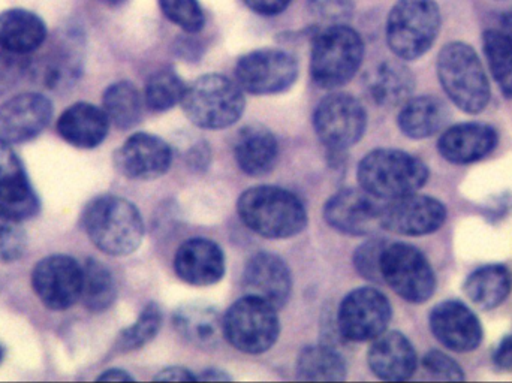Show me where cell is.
I'll return each mask as SVG.
<instances>
[{
	"label": "cell",
	"instance_id": "obj_5",
	"mask_svg": "<svg viewBox=\"0 0 512 383\" xmlns=\"http://www.w3.org/2000/svg\"><path fill=\"white\" fill-rule=\"evenodd\" d=\"M438 77L448 98L465 113H481L489 104V78L471 45H445L438 56Z\"/></svg>",
	"mask_w": 512,
	"mask_h": 383
},
{
	"label": "cell",
	"instance_id": "obj_50",
	"mask_svg": "<svg viewBox=\"0 0 512 383\" xmlns=\"http://www.w3.org/2000/svg\"><path fill=\"white\" fill-rule=\"evenodd\" d=\"M102 2L110 3V5H119V3L125 2V0H102Z\"/></svg>",
	"mask_w": 512,
	"mask_h": 383
},
{
	"label": "cell",
	"instance_id": "obj_25",
	"mask_svg": "<svg viewBox=\"0 0 512 383\" xmlns=\"http://www.w3.org/2000/svg\"><path fill=\"white\" fill-rule=\"evenodd\" d=\"M234 156L243 173L262 177L273 171L279 159V144L270 129L249 125L234 141Z\"/></svg>",
	"mask_w": 512,
	"mask_h": 383
},
{
	"label": "cell",
	"instance_id": "obj_16",
	"mask_svg": "<svg viewBox=\"0 0 512 383\" xmlns=\"http://www.w3.org/2000/svg\"><path fill=\"white\" fill-rule=\"evenodd\" d=\"M114 164L122 176L131 180H156L170 171L173 164V150L170 144L152 134L131 135L122 144L116 155Z\"/></svg>",
	"mask_w": 512,
	"mask_h": 383
},
{
	"label": "cell",
	"instance_id": "obj_37",
	"mask_svg": "<svg viewBox=\"0 0 512 383\" xmlns=\"http://www.w3.org/2000/svg\"><path fill=\"white\" fill-rule=\"evenodd\" d=\"M26 249L27 235L23 220L0 205V261H18L23 258Z\"/></svg>",
	"mask_w": 512,
	"mask_h": 383
},
{
	"label": "cell",
	"instance_id": "obj_49",
	"mask_svg": "<svg viewBox=\"0 0 512 383\" xmlns=\"http://www.w3.org/2000/svg\"><path fill=\"white\" fill-rule=\"evenodd\" d=\"M499 30H501L502 33H505L507 38L512 42V9H510V11L504 15V18H502V29Z\"/></svg>",
	"mask_w": 512,
	"mask_h": 383
},
{
	"label": "cell",
	"instance_id": "obj_32",
	"mask_svg": "<svg viewBox=\"0 0 512 383\" xmlns=\"http://www.w3.org/2000/svg\"><path fill=\"white\" fill-rule=\"evenodd\" d=\"M117 289L113 274L98 259L89 258L83 264L80 300L89 312L101 313L116 301Z\"/></svg>",
	"mask_w": 512,
	"mask_h": 383
},
{
	"label": "cell",
	"instance_id": "obj_38",
	"mask_svg": "<svg viewBox=\"0 0 512 383\" xmlns=\"http://www.w3.org/2000/svg\"><path fill=\"white\" fill-rule=\"evenodd\" d=\"M159 6L165 17L185 32H201L206 24V15L198 0H159Z\"/></svg>",
	"mask_w": 512,
	"mask_h": 383
},
{
	"label": "cell",
	"instance_id": "obj_47",
	"mask_svg": "<svg viewBox=\"0 0 512 383\" xmlns=\"http://www.w3.org/2000/svg\"><path fill=\"white\" fill-rule=\"evenodd\" d=\"M99 381H134V378H132L131 375H129L126 370L122 369H110L105 370L104 373H102L101 376H99Z\"/></svg>",
	"mask_w": 512,
	"mask_h": 383
},
{
	"label": "cell",
	"instance_id": "obj_13",
	"mask_svg": "<svg viewBox=\"0 0 512 383\" xmlns=\"http://www.w3.org/2000/svg\"><path fill=\"white\" fill-rule=\"evenodd\" d=\"M83 265L68 255L41 259L32 271V288L47 309L63 312L80 300Z\"/></svg>",
	"mask_w": 512,
	"mask_h": 383
},
{
	"label": "cell",
	"instance_id": "obj_30",
	"mask_svg": "<svg viewBox=\"0 0 512 383\" xmlns=\"http://www.w3.org/2000/svg\"><path fill=\"white\" fill-rule=\"evenodd\" d=\"M512 277L504 265L493 264L478 268L465 282V294L483 310L501 306L511 294Z\"/></svg>",
	"mask_w": 512,
	"mask_h": 383
},
{
	"label": "cell",
	"instance_id": "obj_8",
	"mask_svg": "<svg viewBox=\"0 0 512 383\" xmlns=\"http://www.w3.org/2000/svg\"><path fill=\"white\" fill-rule=\"evenodd\" d=\"M224 337L243 354L270 351L280 336V321L273 304L246 294L224 316Z\"/></svg>",
	"mask_w": 512,
	"mask_h": 383
},
{
	"label": "cell",
	"instance_id": "obj_45",
	"mask_svg": "<svg viewBox=\"0 0 512 383\" xmlns=\"http://www.w3.org/2000/svg\"><path fill=\"white\" fill-rule=\"evenodd\" d=\"M495 363L498 364L499 369H512V337H505L496 349Z\"/></svg>",
	"mask_w": 512,
	"mask_h": 383
},
{
	"label": "cell",
	"instance_id": "obj_24",
	"mask_svg": "<svg viewBox=\"0 0 512 383\" xmlns=\"http://www.w3.org/2000/svg\"><path fill=\"white\" fill-rule=\"evenodd\" d=\"M110 119L104 108L89 102H77L63 111L57 120V134L77 149H95L104 143Z\"/></svg>",
	"mask_w": 512,
	"mask_h": 383
},
{
	"label": "cell",
	"instance_id": "obj_12",
	"mask_svg": "<svg viewBox=\"0 0 512 383\" xmlns=\"http://www.w3.org/2000/svg\"><path fill=\"white\" fill-rule=\"evenodd\" d=\"M391 315L390 301L381 291L358 288L349 292L340 303L337 328L349 342H369L387 331Z\"/></svg>",
	"mask_w": 512,
	"mask_h": 383
},
{
	"label": "cell",
	"instance_id": "obj_43",
	"mask_svg": "<svg viewBox=\"0 0 512 383\" xmlns=\"http://www.w3.org/2000/svg\"><path fill=\"white\" fill-rule=\"evenodd\" d=\"M243 2L255 14L273 17V15L282 14L292 0H243Z\"/></svg>",
	"mask_w": 512,
	"mask_h": 383
},
{
	"label": "cell",
	"instance_id": "obj_48",
	"mask_svg": "<svg viewBox=\"0 0 512 383\" xmlns=\"http://www.w3.org/2000/svg\"><path fill=\"white\" fill-rule=\"evenodd\" d=\"M198 379H203V381H231V376H228L222 370L209 369L203 372V375Z\"/></svg>",
	"mask_w": 512,
	"mask_h": 383
},
{
	"label": "cell",
	"instance_id": "obj_29",
	"mask_svg": "<svg viewBox=\"0 0 512 383\" xmlns=\"http://www.w3.org/2000/svg\"><path fill=\"white\" fill-rule=\"evenodd\" d=\"M448 108L435 96H417L402 105L397 125L403 135L412 140L432 137L448 122Z\"/></svg>",
	"mask_w": 512,
	"mask_h": 383
},
{
	"label": "cell",
	"instance_id": "obj_15",
	"mask_svg": "<svg viewBox=\"0 0 512 383\" xmlns=\"http://www.w3.org/2000/svg\"><path fill=\"white\" fill-rule=\"evenodd\" d=\"M381 199L364 189H343L324 205V219L334 231L351 237L373 234L381 226Z\"/></svg>",
	"mask_w": 512,
	"mask_h": 383
},
{
	"label": "cell",
	"instance_id": "obj_36",
	"mask_svg": "<svg viewBox=\"0 0 512 383\" xmlns=\"http://www.w3.org/2000/svg\"><path fill=\"white\" fill-rule=\"evenodd\" d=\"M162 312L161 307L156 303H149L141 312L140 318L134 325L125 328L117 339V351L128 354L144 348L147 343L155 339L156 334L161 330Z\"/></svg>",
	"mask_w": 512,
	"mask_h": 383
},
{
	"label": "cell",
	"instance_id": "obj_51",
	"mask_svg": "<svg viewBox=\"0 0 512 383\" xmlns=\"http://www.w3.org/2000/svg\"><path fill=\"white\" fill-rule=\"evenodd\" d=\"M2 358H3V349L0 348V363H2Z\"/></svg>",
	"mask_w": 512,
	"mask_h": 383
},
{
	"label": "cell",
	"instance_id": "obj_27",
	"mask_svg": "<svg viewBox=\"0 0 512 383\" xmlns=\"http://www.w3.org/2000/svg\"><path fill=\"white\" fill-rule=\"evenodd\" d=\"M366 86L376 105L393 108L411 99L415 78L411 69L399 60H385L367 75Z\"/></svg>",
	"mask_w": 512,
	"mask_h": 383
},
{
	"label": "cell",
	"instance_id": "obj_7",
	"mask_svg": "<svg viewBox=\"0 0 512 383\" xmlns=\"http://www.w3.org/2000/svg\"><path fill=\"white\" fill-rule=\"evenodd\" d=\"M441 12L435 0H397L387 21V42L402 60L420 59L435 44Z\"/></svg>",
	"mask_w": 512,
	"mask_h": 383
},
{
	"label": "cell",
	"instance_id": "obj_17",
	"mask_svg": "<svg viewBox=\"0 0 512 383\" xmlns=\"http://www.w3.org/2000/svg\"><path fill=\"white\" fill-rule=\"evenodd\" d=\"M53 117V104L39 93H23L0 105V140L23 144L38 137Z\"/></svg>",
	"mask_w": 512,
	"mask_h": 383
},
{
	"label": "cell",
	"instance_id": "obj_18",
	"mask_svg": "<svg viewBox=\"0 0 512 383\" xmlns=\"http://www.w3.org/2000/svg\"><path fill=\"white\" fill-rule=\"evenodd\" d=\"M430 330L450 351H475L483 342V327L474 312L460 301H444L429 316Z\"/></svg>",
	"mask_w": 512,
	"mask_h": 383
},
{
	"label": "cell",
	"instance_id": "obj_22",
	"mask_svg": "<svg viewBox=\"0 0 512 383\" xmlns=\"http://www.w3.org/2000/svg\"><path fill=\"white\" fill-rule=\"evenodd\" d=\"M367 363L379 379L408 381L417 370L418 358L408 337L399 331H385L373 342Z\"/></svg>",
	"mask_w": 512,
	"mask_h": 383
},
{
	"label": "cell",
	"instance_id": "obj_4",
	"mask_svg": "<svg viewBox=\"0 0 512 383\" xmlns=\"http://www.w3.org/2000/svg\"><path fill=\"white\" fill-rule=\"evenodd\" d=\"M364 59L360 33L346 24H331L313 39L310 75L321 89H337L352 80Z\"/></svg>",
	"mask_w": 512,
	"mask_h": 383
},
{
	"label": "cell",
	"instance_id": "obj_14",
	"mask_svg": "<svg viewBox=\"0 0 512 383\" xmlns=\"http://www.w3.org/2000/svg\"><path fill=\"white\" fill-rule=\"evenodd\" d=\"M445 219L447 208L432 196L411 193L382 205L381 226L405 237L433 234L442 228Z\"/></svg>",
	"mask_w": 512,
	"mask_h": 383
},
{
	"label": "cell",
	"instance_id": "obj_44",
	"mask_svg": "<svg viewBox=\"0 0 512 383\" xmlns=\"http://www.w3.org/2000/svg\"><path fill=\"white\" fill-rule=\"evenodd\" d=\"M198 376H195L191 370L185 369V367H168V369L161 370L156 375L155 381H197Z\"/></svg>",
	"mask_w": 512,
	"mask_h": 383
},
{
	"label": "cell",
	"instance_id": "obj_2",
	"mask_svg": "<svg viewBox=\"0 0 512 383\" xmlns=\"http://www.w3.org/2000/svg\"><path fill=\"white\" fill-rule=\"evenodd\" d=\"M240 219L270 240L295 237L306 229L307 211L295 193L277 186H254L237 201Z\"/></svg>",
	"mask_w": 512,
	"mask_h": 383
},
{
	"label": "cell",
	"instance_id": "obj_19",
	"mask_svg": "<svg viewBox=\"0 0 512 383\" xmlns=\"http://www.w3.org/2000/svg\"><path fill=\"white\" fill-rule=\"evenodd\" d=\"M225 268L224 250L210 238H191L179 247L174 256L177 277L197 288L221 282Z\"/></svg>",
	"mask_w": 512,
	"mask_h": 383
},
{
	"label": "cell",
	"instance_id": "obj_11",
	"mask_svg": "<svg viewBox=\"0 0 512 383\" xmlns=\"http://www.w3.org/2000/svg\"><path fill=\"white\" fill-rule=\"evenodd\" d=\"M298 62L288 51L261 48L245 54L237 62V84L252 95H277L294 86Z\"/></svg>",
	"mask_w": 512,
	"mask_h": 383
},
{
	"label": "cell",
	"instance_id": "obj_26",
	"mask_svg": "<svg viewBox=\"0 0 512 383\" xmlns=\"http://www.w3.org/2000/svg\"><path fill=\"white\" fill-rule=\"evenodd\" d=\"M224 319L216 307L206 303L182 304L174 312L173 325L189 345L212 349L224 336Z\"/></svg>",
	"mask_w": 512,
	"mask_h": 383
},
{
	"label": "cell",
	"instance_id": "obj_21",
	"mask_svg": "<svg viewBox=\"0 0 512 383\" xmlns=\"http://www.w3.org/2000/svg\"><path fill=\"white\" fill-rule=\"evenodd\" d=\"M0 205L18 219L27 220L39 213L38 195L27 177L23 162L11 144L0 140Z\"/></svg>",
	"mask_w": 512,
	"mask_h": 383
},
{
	"label": "cell",
	"instance_id": "obj_39",
	"mask_svg": "<svg viewBox=\"0 0 512 383\" xmlns=\"http://www.w3.org/2000/svg\"><path fill=\"white\" fill-rule=\"evenodd\" d=\"M387 244L384 238H372L355 250L352 262L361 277L370 282H384L381 274V259Z\"/></svg>",
	"mask_w": 512,
	"mask_h": 383
},
{
	"label": "cell",
	"instance_id": "obj_31",
	"mask_svg": "<svg viewBox=\"0 0 512 383\" xmlns=\"http://www.w3.org/2000/svg\"><path fill=\"white\" fill-rule=\"evenodd\" d=\"M102 105L110 123L122 131L134 128L143 117V99L137 87L129 81H117L108 86Z\"/></svg>",
	"mask_w": 512,
	"mask_h": 383
},
{
	"label": "cell",
	"instance_id": "obj_34",
	"mask_svg": "<svg viewBox=\"0 0 512 383\" xmlns=\"http://www.w3.org/2000/svg\"><path fill=\"white\" fill-rule=\"evenodd\" d=\"M484 53L490 72L505 98L512 99V42L499 29L484 33Z\"/></svg>",
	"mask_w": 512,
	"mask_h": 383
},
{
	"label": "cell",
	"instance_id": "obj_20",
	"mask_svg": "<svg viewBox=\"0 0 512 383\" xmlns=\"http://www.w3.org/2000/svg\"><path fill=\"white\" fill-rule=\"evenodd\" d=\"M243 285L249 295L262 298L279 310L285 307L291 297V271L280 256L259 252L246 264Z\"/></svg>",
	"mask_w": 512,
	"mask_h": 383
},
{
	"label": "cell",
	"instance_id": "obj_41",
	"mask_svg": "<svg viewBox=\"0 0 512 383\" xmlns=\"http://www.w3.org/2000/svg\"><path fill=\"white\" fill-rule=\"evenodd\" d=\"M423 367L427 373L435 378L445 379V381H463L462 367L441 351H430L423 358Z\"/></svg>",
	"mask_w": 512,
	"mask_h": 383
},
{
	"label": "cell",
	"instance_id": "obj_33",
	"mask_svg": "<svg viewBox=\"0 0 512 383\" xmlns=\"http://www.w3.org/2000/svg\"><path fill=\"white\" fill-rule=\"evenodd\" d=\"M297 373L304 381H343L346 364L342 355L330 346H306L298 355Z\"/></svg>",
	"mask_w": 512,
	"mask_h": 383
},
{
	"label": "cell",
	"instance_id": "obj_23",
	"mask_svg": "<svg viewBox=\"0 0 512 383\" xmlns=\"http://www.w3.org/2000/svg\"><path fill=\"white\" fill-rule=\"evenodd\" d=\"M498 146V134L489 125L462 123L439 138L438 150L445 161L456 165L481 161Z\"/></svg>",
	"mask_w": 512,
	"mask_h": 383
},
{
	"label": "cell",
	"instance_id": "obj_35",
	"mask_svg": "<svg viewBox=\"0 0 512 383\" xmlns=\"http://www.w3.org/2000/svg\"><path fill=\"white\" fill-rule=\"evenodd\" d=\"M186 86L173 69H161L147 81L144 101L153 113H167L177 104H182Z\"/></svg>",
	"mask_w": 512,
	"mask_h": 383
},
{
	"label": "cell",
	"instance_id": "obj_40",
	"mask_svg": "<svg viewBox=\"0 0 512 383\" xmlns=\"http://www.w3.org/2000/svg\"><path fill=\"white\" fill-rule=\"evenodd\" d=\"M309 11L318 20L330 24H346L354 14L352 0H307Z\"/></svg>",
	"mask_w": 512,
	"mask_h": 383
},
{
	"label": "cell",
	"instance_id": "obj_10",
	"mask_svg": "<svg viewBox=\"0 0 512 383\" xmlns=\"http://www.w3.org/2000/svg\"><path fill=\"white\" fill-rule=\"evenodd\" d=\"M366 126V110L348 93L325 96L313 113L316 137L330 152H345L355 146L363 138Z\"/></svg>",
	"mask_w": 512,
	"mask_h": 383
},
{
	"label": "cell",
	"instance_id": "obj_42",
	"mask_svg": "<svg viewBox=\"0 0 512 383\" xmlns=\"http://www.w3.org/2000/svg\"><path fill=\"white\" fill-rule=\"evenodd\" d=\"M23 56L24 54H15L11 51H0V92L17 83L29 68V63Z\"/></svg>",
	"mask_w": 512,
	"mask_h": 383
},
{
	"label": "cell",
	"instance_id": "obj_28",
	"mask_svg": "<svg viewBox=\"0 0 512 383\" xmlns=\"http://www.w3.org/2000/svg\"><path fill=\"white\" fill-rule=\"evenodd\" d=\"M47 38L44 21L26 9H8L0 14V47L15 54L32 53Z\"/></svg>",
	"mask_w": 512,
	"mask_h": 383
},
{
	"label": "cell",
	"instance_id": "obj_9",
	"mask_svg": "<svg viewBox=\"0 0 512 383\" xmlns=\"http://www.w3.org/2000/svg\"><path fill=\"white\" fill-rule=\"evenodd\" d=\"M382 280L403 300L423 304L436 291L432 265L417 247L406 243L387 244L381 259Z\"/></svg>",
	"mask_w": 512,
	"mask_h": 383
},
{
	"label": "cell",
	"instance_id": "obj_6",
	"mask_svg": "<svg viewBox=\"0 0 512 383\" xmlns=\"http://www.w3.org/2000/svg\"><path fill=\"white\" fill-rule=\"evenodd\" d=\"M183 111L201 129H225L242 117L245 93L239 84L221 74H207L186 87Z\"/></svg>",
	"mask_w": 512,
	"mask_h": 383
},
{
	"label": "cell",
	"instance_id": "obj_3",
	"mask_svg": "<svg viewBox=\"0 0 512 383\" xmlns=\"http://www.w3.org/2000/svg\"><path fill=\"white\" fill-rule=\"evenodd\" d=\"M360 188L381 201L417 193L429 180L426 164L411 153L378 149L358 165Z\"/></svg>",
	"mask_w": 512,
	"mask_h": 383
},
{
	"label": "cell",
	"instance_id": "obj_46",
	"mask_svg": "<svg viewBox=\"0 0 512 383\" xmlns=\"http://www.w3.org/2000/svg\"><path fill=\"white\" fill-rule=\"evenodd\" d=\"M189 164L194 170H206L209 165L210 150L207 146L201 144V146H195L194 149L189 152Z\"/></svg>",
	"mask_w": 512,
	"mask_h": 383
},
{
	"label": "cell",
	"instance_id": "obj_1",
	"mask_svg": "<svg viewBox=\"0 0 512 383\" xmlns=\"http://www.w3.org/2000/svg\"><path fill=\"white\" fill-rule=\"evenodd\" d=\"M83 228L89 240L110 256L131 255L144 238L140 210L116 195H102L90 201L83 211Z\"/></svg>",
	"mask_w": 512,
	"mask_h": 383
}]
</instances>
